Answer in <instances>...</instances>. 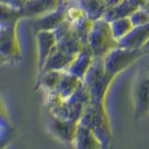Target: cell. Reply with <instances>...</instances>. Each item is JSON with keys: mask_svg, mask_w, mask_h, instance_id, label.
Instances as JSON below:
<instances>
[{"mask_svg": "<svg viewBox=\"0 0 149 149\" xmlns=\"http://www.w3.org/2000/svg\"><path fill=\"white\" fill-rule=\"evenodd\" d=\"M80 124L86 126L99 138L104 148H107L113 139L110 119L107 116L105 102L91 101L85 106L84 114L80 119Z\"/></svg>", "mask_w": 149, "mask_h": 149, "instance_id": "cell-1", "label": "cell"}, {"mask_svg": "<svg viewBox=\"0 0 149 149\" xmlns=\"http://www.w3.org/2000/svg\"><path fill=\"white\" fill-rule=\"evenodd\" d=\"M91 94V100L96 102H105L106 94L114 77L106 73L104 67V58H94L91 67L82 79Z\"/></svg>", "mask_w": 149, "mask_h": 149, "instance_id": "cell-2", "label": "cell"}, {"mask_svg": "<svg viewBox=\"0 0 149 149\" xmlns=\"http://www.w3.org/2000/svg\"><path fill=\"white\" fill-rule=\"evenodd\" d=\"M87 46L95 58H104L111 49L118 47V40L113 36L109 22L101 18L92 23Z\"/></svg>", "mask_w": 149, "mask_h": 149, "instance_id": "cell-3", "label": "cell"}, {"mask_svg": "<svg viewBox=\"0 0 149 149\" xmlns=\"http://www.w3.org/2000/svg\"><path fill=\"white\" fill-rule=\"evenodd\" d=\"M143 56L144 53L141 49H130L118 46L104 57V67L106 73L115 79L119 73L129 68Z\"/></svg>", "mask_w": 149, "mask_h": 149, "instance_id": "cell-4", "label": "cell"}, {"mask_svg": "<svg viewBox=\"0 0 149 149\" xmlns=\"http://www.w3.org/2000/svg\"><path fill=\"white\" fill-rule=\"evenodd\" d=\"M134 118L149 115V68L141 70L134 84Z\"/></svg>", "mask_w": 149, "mask_h": 149, "instance_id": "cell-5", "label": "cell"}, {"mask_svg": "<svg viewBox=\"0 0 149 149\" xmlns=\"http://www.w3.org/2000/svg\"><path fill=\"white\" fill-rule=\"evenodd\" d=\"M18 27L0 28V54L8 61H19L22 51L17 34Z\"/></svg>", "mask_w": 149, "mask_h": 149, "instance_id": "cell-6", "label": "cell"}, {"mask_svg": "<svg viewBox=\"0 0 149 149\" xmlns=\"http://www.w3.org/2000/svg\"><path fill=\"white\" fill-rule=\"evenodd\" d=\"M77 126H79V121L76 120L59 119L51 114H49V118H48V129L52 133V135L66 144L72 145Z\"/></svg>", "mask_w": 149, "mask_h": 149, "instance_id": "cell-7", "label": "cell"}, {"mask_svg": "<svg viewBox=\"0 0 149 149\" xmlns=\"http://www.w3.org/2000/svg\"><path fill=\"white\" fill-rule=\"evenodd\" d=\"M61 0H25L20 13L23 19H38L53 12L59 6Z\"/></svg>", "mask_w": 149, "mask_h": 149, "instance_id": "cell-8", "label": "cell"}, {"mask_svg": "<svg viewBox=\"0 0 149 149\" xmlns=\"http://www.w3.org/2000/svg\"><path fill=\"white\" fill-rule=\"evenodd\" d=\"M66 4L61 0L59 6L53 12L46 14V15L38 18V19H33V31L42 32V31H52L53 32L56 28H58L63 22H66Z\"/></svg>", "mask_w": 149, "mask_h": 149, "instance_id": "cell-9", "label": "cell"}, {"mask_svg": "<svg viewBox=\"0 0 149 149\" xmlns=\"http://www.w3.org/2000/svg\"><path fill=\"white\" fill-rule=\"evenodd\" d=\"M37 38V48H38V73L42 72L48 57L51 56L52 51L54 49L57 39L52 31H42L36 33Z\"/></svg>", "mask_w": 149, "mask_h": 149, "instance_id": "cell-10", "label": "cell"}, {"mask_svg": "<svg viewBox=\"0 0 149 149\" xmlns=\"http://www.w3.org/2000/svg\"><path fill=\"white\" fill-rule=\"evenodd\" d=\"M149 40V23L139 27H133L128 34L118 42L119 47L130 49H141Z\"/></svg>", "mask_w": 149, "mask_h": 149, "instance_id": "cell-11", "label": "cell"}, {"mask_svg": "<svg viewBox=\"0 0 149 149\" xmlns=\"http://www.w3.org/2000/svg\"><path fill=\"white\" fill-rule=\"evenodd\" d=\"M144 3L145 0H121L115 6L107 8L104 19L107 22H113L115 19H120V18H130L133 13L143 8Z\"/></svg>", "mask_w": 149, "mask_h": 149, "instance_id": "cell-12", "label": "cell"}, {"mask_svg": "<svg viewBox=\"0 0 149 149\" xmlns=\"http://www.w3.org/2000/svg\"><path fill=\"white\" fill-rule=\"evenodd\" d=\"M72 147L74 149H104V145L99 140V138L90 129L81 125L80 123L74 134Z\"/></svg>", "mask_w": 149, "mask_h": 149, "instance_id": "cell-13", "label": "cell"}, {"mask_svg": "<svg viewBox=\"0 0 149 149\" xmlns=\"http://www.w3.org/2000/svg\"><path fill=\"white\" fill-rule=\"evenodd\" d=\"M94 54L90 49L88 46H84L82 49L79 52V54L76 56V58L73 59V62L71 63L67 72L73 74V76L79 77V79H84L88 68L91 67L92 62H94Z\"/></svg>", "mask_w": 149, "mask_h": 149, "instance_id": "cell-14", "label": "cell"}, {"mask_svg": "<svg viewBox=\"0 0 149 149\" xmlns=\"http://www.w3.org/2000/svg\"><path fill=\"white\" fill-rule=\"evenodd\" d=\"M74 58H76L74 56L65 53L63 51L58 49L57 47H54V49L52 51L51 56L48 57L46 65H44V67H43L42 72H43V71H51V70L67 71V70H68V67L71 66V63L73 62Z\"/></svg>", "mask_w": 149, "mask_h": 149, "instance_id": "cell-15", "label": "cell"}, {"mask_svg": "<svg viewBox=\"0 0 149 149\" xmlns=\"http://www.w3.org/2000/svg\"><path fill=\"white\" fill-rule=\"evenodd\" d=\"M79 3L82 6L86 17L90 18L92 22L104 18L107 8H109L105 0H79Z\"/></svg>", "mask_w": 149, "mask_h": 149, "instance_id": "cell-16", "label": "cell"}, {"mask_svg": "<svg viewBox=\"0 0 149 149\" xmlns=\"http://www.w3.org/2000/svg\"><path fill=\"white\" fill-rule=\"evenodd\" d=\"M81 82H82V79H79V77L73 76V74H71L67 72V71H65L57 88H56V91L58 92L59 96H61L63 100H67L74 92V90L80 86Z\"/></svg>", "mask_w": 149, "mask_h": 149, "instance_id": "cell-17", "label": "cell"}, {"mask_svg": "<svg viewBox=\"0 0 149 149\" xmlns=\"http://www.w3.org/2000/svg\"><path fill=\"white\" fill-rule=\"evenodd\" d=\"M65 71H56V70H51V71H43L38 74V82H37V87H42L44 91L47 92H52L57 88L61 77Z\"/></svg>", "mask_w": 149, "mask_h": 149, "instance_id": "cell-18", "label": "cell"}, {"mask_svg": "<svg viewBox=\"0 0 149 149\" xmlns=\"http://www.w3.org/2000/svg\"><path fill=\"white\" fill-rule=\"evenodd\" d=\"M22 19H23V15L20 13V9L0 4V28L18 27Z\"/></svg>", "mask_w": 149, "mask_h": 149, "instance_id": "cell-19", "label": "cell"}, {"mask_svg": "<svg viewBox=\"0 0 149 149\" xmlns=\"http://www.w3.org/2000/svg\"><path fill=\"white\" fill-rule=\"evenodd\" d=\"M109 23H110V28H111V32H113V36L115 37V39H116L118 42L123 38V37H125L128 34L133 28L130 18H120V19H115L113 22H109Z\"/></svg>", "mask_w": 149, "mask_h": 149, "instance_id": "cell-20", "label": "cell"}, {"mask_svg": "<svg viewBox=\"0 0 149 149\" xmlns=\"http://www.w3.org/2000/svg\"><path fill=\"white\" fill-rule=\"evenodd\" d=\"M92 23H94V22H92L90 18H87L86 15L72 23V28L74 29V32L79 34L80 39L82 40V43H84V46H87V39H88V34H90Z\"/></svg>", "mask_w": 149, "mask_h": 149, "instance_id": "cell-21", "label": "cell"}, {"mask_svg": "<svg viewBox=\"0 0 149 149\" xmlns=\"http://www.w3.org/2000/svg\"><path fill=\"white\" fill-rule=\"evenodd\" d=\"M67 100H68L70 102L79 104V105H82V106H86L87 104L91 101V94H90V91H88V88H87L86 85H85L84 81L81 82V85L74 90V92Z\"/></svg>", "mask_w": 149, "mask_h": 149, "instance_id": "cell-22", "label": "cell"}, {"mask_svg": "<svg viewBox=\"0 0 149 149\" xmlns=\"http://www.w3.org/2000/svg\"><path fill=\"white\" fill-rule=\"evenodd\" d=\"M130 22H132L133 27H139V25H144L149 23V14L144 8L138 9L135 13L132 14L130 17Z\"/></svg>", "mask_w": 149, "mask_h": 149, "instance_id": "cell-23", "label": "cell"}, {"mask_svg": "<svg viewBox=\"0 0 149 149\" xmlns=\"http://www.w3.org/2000/svg\"><path fill=\"white\" fill-rule=\"evenodd\" d=\"M24 1L25 0H0V4L9 5L15 9H22V6L24 5Z\"/></svg>", "mask_w": 149, "mask_h": 149, "instance_id": "cell-24", "label": "cell"}, {"mask_svg": "<svg viewBox=\"0 0 149 149\" xmlns=\"http://www.w3.org/2000/svg\"><path fill=\"white\" fill-rule=\"evenodd\" d=\"M121 0H105V3H106V5L109 6V8H111V6H115L116 4H119Z\"/></svg>", "mask_w": 149, "mask_h": 149, "instance_id": "cell-25", "label": "cell"}, {"mask_svg": "<svg viewBox=\"0 0 149 149\" xmlns=\"http://www.w3.org/2000/svg\"><path fill=\"white\" fill-rule=\"evenodd\" d=\"M0 119H1V120L5 119V109H4L3 102H1V99H0Z\"/></svg>", "mask_w": 149, "mask_h": 149, "instance_id": "cell-26", "label": "cell"}, {"mask_svg": "<svg viewBox=\"0 0 149 149\" xmlns=\"http://www.w3.org/2000/svg\"><path fill=\"white\" fill-rule=\"evenodd\" d=\"M141 51H143V53H144V54H147V53H149V40H148V42H147V43H145V44H144V47H143V48H141Z\"/></svg>", "mask_w": 149, "mask_h": 149, "instance_id": "cell-27", "label": "cell"}, {"mask_svg": "<svg viewBox=\"0 0 149 149\" xmlns=\"http://www.w3.org/2000/svg\"><path fill=\"white\" fill-rule=\"evenodd\" d=\"M3 129H4V120H1V119H0V138L4 136V135H3Z\"/></svg>", "mask_w": 149, "mask_h": 149, "instance_id": "cell-28", "label": "cell"}, {"mask_svg": "<svg viewBox=\"0 0 149 149\" xmlns=\"http://www.w3.org/2000/svg\"><path fill=\"white\" fill-rule=\"evenodd\" d=\"M143 8L147 10L148 14H149V0H145V3H144V5H143Z\"/></svg>", "mask_w": 149, "mask_h": 149, "instance_id": "cell-29", "label": "cell"}, {"mask_svg": "<svg viewBox=\"0 0 149 149\" xmlns=\"http://www.w3.org/2000/svg\"><path fill=\"white\" fill-rule=\"evenodd\" d=\"M5 62H9L8 59H6L5 57H3L1 54H0V63H5Z\"/></svg>", "mask_w": 149, "mask_h": 149, "instance_id": "cell-30", "label": "cell"}]
</instances>
